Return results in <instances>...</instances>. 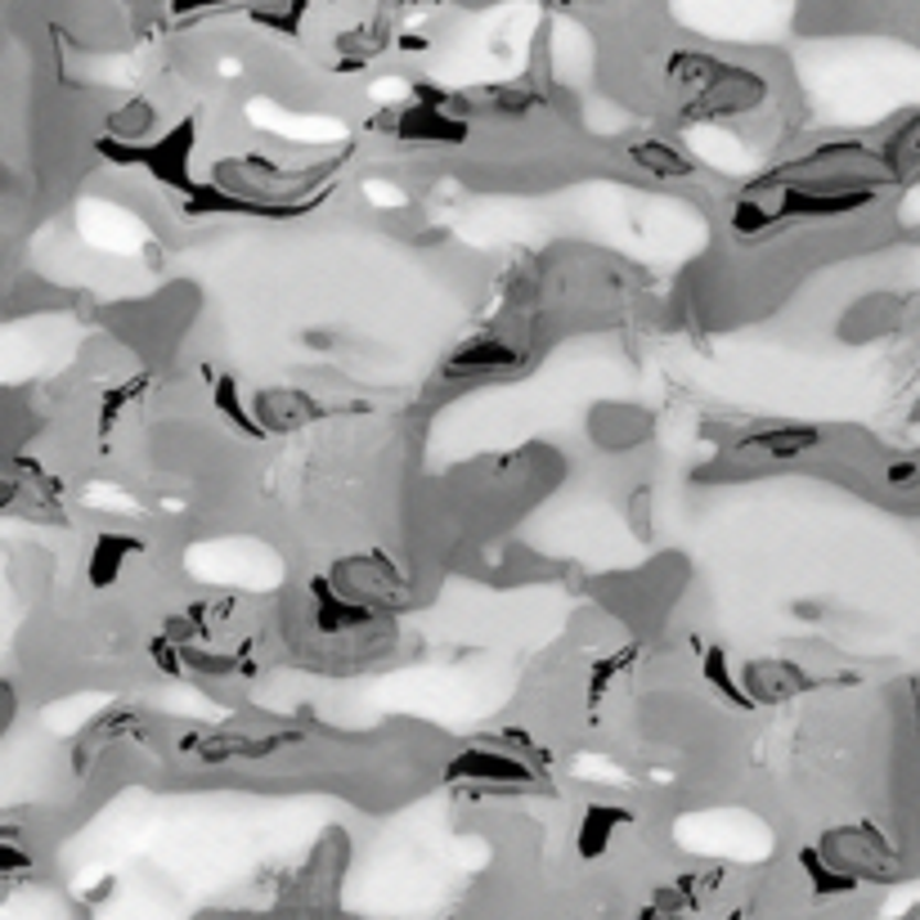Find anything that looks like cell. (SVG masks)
Here are the masks:
<instances>
[{"label":"cell","instance_id":"cell-1","mask_svg":"<svg viewBox=\"0 0 920 920\" xmlns=\"http://www.w3.org/2000/svg\"><path fill=\"white\" fill-rule=\"evenodd\" d=\"M333 588L368 607H400L396 598L405 593V579L386 557H346L333 566Z\"/></svg>","mask_w":920,"mask_h":920},{"label":"cell","instance_id":"cell-2","mask_svg":"<svg viewBox=\"0 0 920 920\" xmlns=\"http://www.w3.org/2000/svg\"><path fill=\"white\" fill-rule=\"evenodd\" d=\"M525 364V346L507 333H481L472 342H463L449 360L445 373L449 377H490V373H512Z\"/></svg>","mask_w":920,"mask_h":920},{"label":"cell","instance_id":"cell-3","mask_svg":"<svg viewBox=\"0 0 920 920\" xmlns=\"http://www.w3.org/2000/svg\"><path fill=\"white\" fill-rule=\"evenodd\" d=\"M319 414V405L297 386H260L252 396V418L260 431H297Z\"/></svg>","mask_w":920,"mask_h":920},{"label":"cell","instance_id":"cell-4","mask_svg":"<svg viewBox=\"0 0 920 920\" xmlns=\"http://www.w3.org/2000/svg\"><path fill=\"white\" fill-rule=\"evenodd\" d=\"M750 700L759 705H785V700H795L804 687H809V674L791 661H750L746 674H741Z\"/></svg>","mask_w":920,"mask_h":920},{"label":"cell","instance_id":"cell-5","mask_svg":"<svg viewBox=\"0 0 920 920\" xmlns=\"http://www.w3.org/2000/svg\"><path fill=\"white\" fill-rule=\"evenodd\" d=\"M822 445V431L817 427H800V422H777V427H763V431H750L737 440V453L741 458H800L809 449Z\"/></svg>","mask_w":920,"mask_h":920},{"label":"cell","instance_id":"cell-6","mask_svg":"<svg viewBox=\"0 0 920 920\" xmlns=\"http://www.w3.org/2000/svg\"><path fill=\"white\" fill-rule=\"evenodd\" d=\"M445 772H449V777H458V781H516V785H521V781H531V768H525L516 755L499 750V746H490V750L472 746V750L458 755Z\"/></svg>","mask_w":920,"mask_h":920},{"label":"cell","instance_id":"cell-7","mask_svg":"<svg viewBox=\"0 0 920 920\" xmlns=\"http://www.w3.org/2000/svg\"><path fill=\"white\" fill-rule=\"evenodd\" d=\"M624 153H629V162H633L638 171H646V175H655V180H687V175L696 171V167H692L674 145H665L661 136H646V140L629 145Z\"/></svg>","mask_w":920,"mask_h":920},{"label":"cell","instance_id":"cell-8","mask_svg":"<svg viewBox=\"0 0 920 920\" xmlns=\"http://www.w3.org/2000/svg\"><path fill=\"white\" fill-rule=\"evenodd\" d=\"M113 136L117 140H149L153 130H158V108L149 104V99H130V104H121L117 113H113Z\"/></svg>","mask_w":920,"mask_h":920}]
</instances>
